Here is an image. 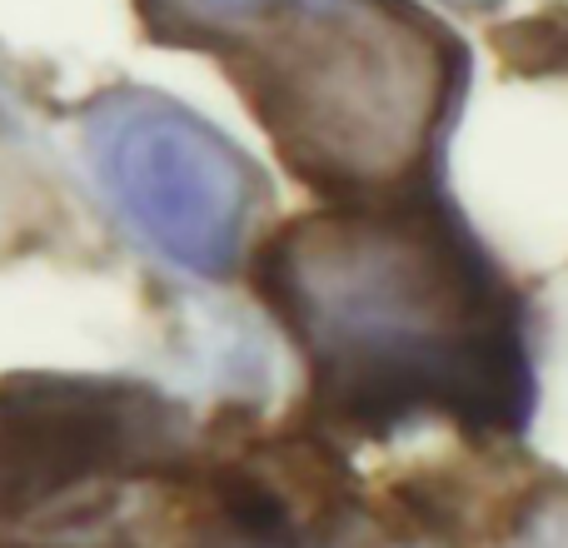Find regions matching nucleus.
<instances>
[{
    "instance_id": "nucleus-4",
    "label": "nucleus",
    "mask_w": 568,
    "mask_h": 548,
    "mask_svg": "<svg viewBox=\"0 0 568 548\" xmlns=\"http://www.w3.org/2000/svg\"><path fill=\"white\" fill-rule=\"evenodd\" d=\"M80 548H369V509L329 434L195 439Z\"/></svg>"
},
{
    "instance_id": "nucleus-5",
    "label": "nucleus",
    "mask_w": 568,
    "mask_h": 548,
    "mask_svg": "<svg viewBox=\"0 0 568 548\" xmlns=\"http://www.w3.org/2000/svg\"><path fill=\"white\" fill-rule=\"evenodd\" d=\"M80 135L110 210L165 265L230 280L250 260L270 190L205 115L160 90L120 85L90 100Z\"/></svg>"
},
{
    "instance_id": "nucleus-2",
    "label": "nucleus",
    "mask_w": 568,
    "mask_h": 548,
    "mask_svg": "<svg viewBox=\"0 0 568 548\" xmlns=\"http://www.w3.org/2000/svg\"><path fill=\"white\" fill-rule=\"evenodd\" d=\"M145 35L215 60L280 165L329 205L424 190L464 45L409 0H135Z\"/></svg>"
},
{
    "instance_id": "nucleus-1",
    "label": "nucleus",
    "mask_w": 568,
    "mask_h": 548,
    "mask_svg": "<svg viewBox=\"0 0 568 548\" xmlns=\"http://www.w3.org/2000/svg\"><path fill=\"white\" fill-rule=\"evenodd\" d=\"M250 274L304 359L314 429L389 439L419 424H529V309L429 190L284 220Z\"/></svg>"
},
{
    "instance_id": "nucleus-3",
    "label": "nucleus",
    "mask_w": 568,
    "mask_h": 548,
    "mask_svg": "<svg viewBox=\"0 0 568 548\" xmlns=\"http://www.w3.org/2000/svg\"><path fill=\"white\" fill-rule=\"evenodd\" d=\"M195 439V419L140 379L10 374L0 384V529L80 548Z\"/></svg>"
},
{
    "instance_id": "nucleus-6",
    "label": "nucleus",
    "mask_w": 568,
    "mask_h": 548,
    "mask_svg": "<svg viewBox=\"0 0 568 548\" xmlns=\"http://www.w3.org/2000/svg\"><path fill=\"white\" fill-rule=\"evenodd\" d=\"M499 548H568V489H544L524 504Z\"/></svg>"
}]
</instances>
